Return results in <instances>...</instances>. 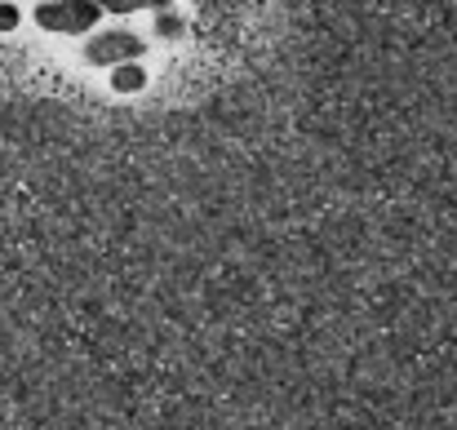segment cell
Instances as JSON below:
<instances>
[{"label": "cell", "instance_id": "obj_1", "mask_svg": "<svg viewBox=\"0 0 457 430\" xmlns=\"http://www.w3.org/2000/svg\"><path fill=\"white\" fill-rule=\"evenodd\" d=\"M103 18V9L94 0H58V4H40L36 9V22L45 31H62V36H80L89 31L94 22Z\"/></svg>", "mask_w": 457, "mask_h": 430}, {"label": "cell", "instance_id": "obj_2", "mask_svg": "<svg viewBox=\"0 0 457 430\" xmlns=\"http://www.w3.org/2000/svg\"><path fill=\"white\" fill-rule=\"evenodd\" d=\"M89 62L94 67H112V62H134L138 54H143V40L138 36H129V31H103V36H94L89 40Z\"/></svg>", "mask_w": 457, "mask_h": 430}, {"label": "cell", "instance_id": "obj_3", "mask_svg": "<svg viewBox=\"0 0 457 430\" xmlns=\"http://www.w3.org/2000/svg\"><path fill=\"white\" fill-rule=\"evenodd\" d=\"M143 85H147V71L138 62H125V67L112 71V89H120V94H138Z\"/></svg>", "mask_w": 457, "mask_h": 430}, {"label": "cell", "instance_id": "obj_4", "mask_svg": "<svg viewBox=\"0 0 457 430\" xmlns=\"http://www.w3.org/2000/svg\"><path fill=\"white\" fill-rule=\"evenodd\" d=\"M98 9H112V13H129V9H147V4H164V0H94Z\"/></svg>", "mask_w": 457, "mask_h": 430}, {"label": "cell", "instance_id": "obj_5", "mask_svg": "<svg viewBox=\"0 0 457 430\" xmlns=\"http://www.w3.org/2000/svg\"><path fill=\"white\" fill-rule=\"evenodd\" d=\"M18 18H22V13H18L13 4H0V31H13V27H18Z\"/></svg>", "mask_w": 457, "mask_h": 430}]
</instances>
